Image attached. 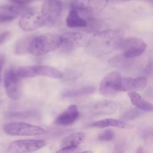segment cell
Here are the masks:
<instances>
[{
    "label": "cell",
    "instance_id": "f1b7e54d",
    "mask_svg": "<svg viewBox=\"0 0 153 153\" xmlns=\"http://www.w3.org/2000/svg\"><path fill=\"white\" fill-rule=\"evenodd\" d=\"M78 147H63L57 151V152H73L78 151Z\"/></svg>",
    "mask_w": 153,
    "mask_h": 153
},
{
    "label": "cell",
    "instance_id": "e575fe53",
    "mask_svg": "<svg viewBox=\"0 0 153 153\" xmlns=\"http://www.w3.org/2000/svg\"><path fill=\"white\" fill-rule=\"evenodd\" d=\"M3 22H5V21L2 18L0 17V23H3Z\"/></svg>",
    "mask_w": 153,
    "mask_h": 153
},
{
    "label": "cell",
    "instance_id": "4fadbf2b",
    "mask_svg": "<svg viewBox=\"0 0 153 153\" xmlns=\"http://www.w3.org/2000/svg\"><path fill=\"white\" fill-rule=\"evenodd\" d=\"M117 104L111 100H102L93 104L90 109L94 115H108L115 113L117 110Z\"/></svg>",
    "mask_w": 153,
    "mask_h": 153
},
{
    "label": "cell",
    "instance_id": "44dd1931",
    "mask_svg": "<svg viewBox=\"0 0 153 153\" xmlns=\"http://www.w3.org/2000/svg\"><path fill=\"white\" fill-rule=\"evenodd\" d=\"M95 90V87L93 85H85L81 87L74 88L66 91L62 94L63 97H76L85 95H88L93 93Z\"/></svg>",
    "mask_w": 153,
    "mask_h": 153
},
{
    "label": "cell",
    "instance_id": "d6986e66",
    "mask_svg": "<svg viewBox=\"0 0 153 153\" xmlns=\"http://www.w3.org/2000/svg\"><path fill=\"white\" fill-rule=\"evenodd\" d=\"M91 126L101 128L108 127H115L121 128H127L129 127L125 121L113 118H106L97 121H95L91 124Z\"/></svg>",
    "mask_w": 153,
    "mask_h": 153
},
{
    "label": "cell",
    "instance_id": "cb8c5ba5",
    "mask_svg": "<svg viewBox=\"0 0 153 153\" xmlns=\"http://www.w3.org/2000/svg\"><path fill=\"white\" fill-rule=\"evenodd\" d=\"M130 59H131L126 58L121 54L120 56H118L111 59L109 61V63L111 66L114 67L124 68L129 66Z\"/></svg>",
    "mask_w": 153,
    "mask_h": 153
},
{
    "label": "cell",
    "instance_id": "7a4b0ae2",
    "mask_svg": "<svg viewBox=\"0 0 153 153\" xmlns=\"http://www.w3.org/2000/svg\"><path fill=\"white\" fill-rule=\"evenodd\" d=\"M62 42L61 35L46 33L33 36L30 43L29 52L35 56L45 55L60 47Z\"/></svg>",
    "mask_w": 153,
    "mask_h": 153
},
{
    "label": "cell",
    "instance_id": "ac0fdd59",
    "mask_svg": "<svg viewBox=\"0 0 153 153\" xmlns=\"http://www.w3.org/2000/svg\"><path fill=\"white\" fill-rule=\"evenodd\" d=\"M85 138V133L81 131L75 132L64 137L60 146L63 147H78Z\"/></svg>",
    "mask_w": 153,
    "mask_h": 153
},
{
    "label": "cell",
    "instance_id": "8d00e7d4",
    "mask_svg": "<svg viewBox=\"0 0 153 153\" xmlns=\"http://www.w3.org/2000/svg\"><path fill=\"white\" fill-rule=\"evenodd\" d=\"M123 1H130V0H123Z\"/></svg>",
    "mask_w": 153,
    "mask_h": 153
},
{
    "label": "cell",
    "instance_id": "52a82bcc",
    "mask_svg": "<svg viewBox=\"0 0 153 153\" xmlns=\"http://www.w3.org/2000/svg\"><path fill=\"white\" fill-rule=\"evenodd\" d=\"M4 86L7 96L11 100H17L22 95L20 77L14 68L8 69L4 75Z\"/></svg>",
    "mask_w": 153,
    "mask_h": 153
},
{
    "label": "cell",
    "instance_id": "f546056e",
    "mask_svg": "<svg viewBox=\"0 0 153 153\" xmlns=\"http://www.w3.org/2000/svg\"><path fill=\"white\" fill-rule=\"evenodd\" d=\"M10 35V32L8 31H5L0 33V45L8 39Z\"/></svg>",
    "mask_w": 153,
    "mask_h": 153
},
{
    "label": "cell",
    "instance_id": "30bf717a",
    "mask_svg": "<svg viewBox=\"0 0 153 153\" xmlns=\"http://www.w3.org/2000/svg\"><path fill=\"white\" fill-rule=\"evenodd\" d=\"M62 10L61 0H44L42 7L41 14L45 20L46 23L53 25L59 18Z\"/></svg>",
    "mask_w": 153,
    "mask_h": 153
},
{
    "label": "cell",
    "instance_id": "836d02e7",
    "mask_svg": "<svg viewBox=\"0 0 153 153\" xmlns=\"http://www.w3.org/2000/svg\"><path fill=\"white\" fill-rule=\"evenodd\" d=\"M143 149L142 148H138L137 152H143Z\"/></svg>",
    "mask_w": 153,
    "mask_h": 153
},
{
    "label": "cell",
    "instance_id": "d6a6232c",
    "mask_svg": "<svg viewBox=\"0 0 153 153\" xmlns=\"http://www.w3.org/2000/svg\"><path fill=\"white\" fill-rule=\"evenodd\" d=\"M152 63H149V64L148 65V66H146L145 71H144V73L146 74V75H149V74H151L152 72Z\"/></svg>",
    "mask_w": 153,
    "mask_h": 153
},
{
    "label": "cell",
    "instance_id": "6da1fadb",
    "mask_svg": "<svg viewBox=\"0 0 153 153\" xmlns=\"http://www.w3.org/2000/svg\"><path fill=\"white\" fill-rule=\"evenodd\" d=\"M123 36L124 32L120 29H107L96 32L88 41L85 50L94 57L108 55L119 47Z\"/></svg>",
    "mask_w": 153,
    "mask_h": 153
},
{
    "label": "cell",
    "instance_id": "484cf974",
    "mask_svg": "<svg viewBox=\"0 0 153 153\" xmlns=\"http://www.w3.org/2000/svg\"><path fill=\"white\" fill-rule=\"evenodd\" d=\"M115 137L114 132L110 129H107L100 133L97 136V139L100 141H110Z\"/></svg>",
    "mask_w": 153,
    "mask_h": 153
},
{
    "label": "cell",
    "instance_id": "d4e9b609",
    "mask_svg": "<svg viewBox=\"0 0 153 153\" xmlns=\"http://www.w3.org/2000/svg\"><path fill=\"white\" fill-rule=\"evenodd\" d=\"M142 115V113L140 110H139V109H137L136 108H132L128 109L123 114L121 120L124 121H130L138 118Z\"/></svg>",
    "mask_w": 153,
    "mask_h": 153
},
{
    "label": "cell",
    "instance_id": "8fae6325",
    "mask_svg": "<svg viewBox=\"0 0 153 153\" xmlns=\"http://www.w3.org/2000/svg\"><path fill=\"white\" fill-rule=\"evenodd\" d=\"M46 145L44 140L25 139L18 140L11 142L8 147V151L10 152H28L37 151Z\"/></svg>",
    "mask_w": 153,
    "mask_h": 153
},
{
    "label": "cell",
    "instance_id": "277c9868",
    "mask_svg": "<svg viewBox=\"0 0 153 153\" xmlns=\"http://www.w3.org/2000/svg\"><path fill=\"white\" fill-rule=\"evenodd\" d=\"M4 131L9 135L29 136H37L45 132L43 128L22 122H13L7 124L4 127Z\"/></svg>",
    "mask_w": 153,
    "mask_h": 153
},
{
    "label": "cell",
    "instance_id": "2e32d148",
    "mask_svg": "<svg viewBox=\"0 0 153 153\" xmlns=\"http://www.w3.org/2000/svg\"><path fill=\"white\" fill-rule=\"evenodd\" d=\"M131 103L137 109L151 112L153 109V105L151 103L145 100L139 93L134 91H131L128 93Z\"/></svg>",
    "mask_w": 153,
    "mask_h": 153
},
{
    "label": "cell",
    "instance_id": "e0dca14e",
    "mask_svg": "<svg viewBox=\"0 0 153 153\" xmlns=\"http://www.w3.org/2000/svg\"><path fill=\"white\" fill-rule=\"evenodd\" d=\"M66 23L71 28L85 27L87 26V21L79 16L76 10L73 8L71 10L66 19Z\"/></svg>",
    "mask_w": 153,
    "mask_h": 153
},
{
    "label": "cell",
    "instance_id": "9c48e42d",
    "mask_svg": "<svg viewBox=\"0 0 153 153\" xmlns=\"http://www.w3.org/2000/svg\"><path fill=\"white\" fill-rule=\"evenodd\" d=\"M62 42L60 51L66 54H69L80 47L85 41V36L76 32H69L61 35Z\"/></svg>",
    "mask_w": 153,
    "mask_h": 153
},
{
    "label": "cell",
    "instance_id": "4316f807",
    "mask_svg": "<svg viewBox=\"0 0 153 153\" xmlns=\"http://www.w3.org/2000/svg\"><path fill=\"white\" fill-rule=\"evenodd\" d=\"M100 26V23L97 20L93 19H89L88 21H87V26L85 27H87L90 32L94 31L98 29V28Z\"/></svg>",
    "mask_w": 153,
    "mask_h": 153
},
{
    "label": "cell",
    "instance_id": "ffe728a7",
    "mask_svg": "<svg viewBox=\"0 0 153 153\" xmlns=\"http://www.w3.org/2000/svg\"><path fill=\"white\" fill-rule=\"evenodd\" d=\"M72 8L76 10L78 13L88 16L92 13L91 0H71Z\"/></svg>",
    "mask_w": 153,
    "mask_h": 153
},
{
    "label": "cell",
    "instance_id": "4dcf8cb0",
    "mask_svg": "<svg viewBox=\"0 0 153 153\" xmlns=\"http://www.w3.org/2000/svg\"><path fill=\"white\" fill-rule=\"evenodd\" d=\"M5 56L4 54H0V81H1L2 76V71L5 63Z\"/></svg>",
    "mask_w": 153,
    "mask_h": 153
},
{
    "label": "cell",
    "instance_id": "603a6c76",
    "mask_svg": "<svg viewBox=\"0 0 153 153\" xmlns=\"http://www.w3.org/2000/svg\"><path fill=\"white\" fill-rule=\"evenodd\" d=\"M33 36H27L20 39L15 47V52L18 54H25L29 52V48L31 40Z\"/></svg>",
    "mask_w": 153,
    "mask_h": 153
},
{
    "label": "cell",
    "instance_id": "1f68e13d",
    "mask_svg": "<svg viewBox=\"0 0 153 153\" xmlns=\"http://www.w3.org/2000/svg\"><path fill=\"white\" fill-rule=\"evenodd\" d=\"M10 1L13 2L14 4H17V5H24L25 4L28 2L26 0H10Z\"/></svg>",
    "mask_w": 153,
    "mask_h": 153
},
{
    "label": "cell",
    "instance_id": "83f0119b",
    "mask_svg": "<svg viewBox=\"0 0 153 153\" xmlns=\"http://www.w3.org/2000/svg\"><path fill=\"white\" fill-rule=\"evenodd\" d=\"M91 3L96 9L101 10L106 7L108 0H91Z\"/></svg>",
    "mask_w": 153,
    "mask_h": 153
},
{
    "label": "cell",
    "instance_id": "8992f818",
    "mask_svg": "<svg viewBox=\"0 0 153 153\" xmlns=\"http://www.w3.org/2000/svg\"><path fill=\"white\" fill-rule=\"evenodd\" d=\"M119 47L123 56L128 59H133L142 55L146 50L147 45L140 38L130 37L124 40L123 39Z\"/></svg>",
    "mask_w": 153,
    "mask_h": 153
},
{
    "label": "cell",
    "instance_id": "d590c367",
    "mask_svg": "<svg viewBox=\"0 0 153 153\" xmlns=\"http://www.w3.org/2000/svg\"><path fill=\"white\" fill-rule=\"evenodd\" d=\"M84 152H91L92 151H83Z\"/></svg>",
    "mask_w": 153,
    "mask_h": 153
},
{
    "label": "cell",
    "instance_id": "7c38bea8",
    "mask_svg": "<svg viewBox=\"0 0 153 153\" xmlns=\"http://www.w3.org/2000/svg\"><path fill=\"white\" fill-rule=\"evenodd\" d=\"M29 8L25 5H5L0 7V17L5 22L11 21L18 16L29 11Z\"/></svg>",
    "mask_w": 153,
    "mask_h": 153
},
{
    "label": "cell",
    "instance_id": "9a60e30c",
    "mask_svg": "<svg viewBox=\"0 0 153 153\" xmlns=\"http://www.w3.org/2000/svg\"><path fill=\"white\" fill-rule=\"evenodd\" d=\"M147 79L144 76L137 77L135 78L123 77L121 80V91H139L146 87Z\"/></svg>",
    "mask_w": 153,
    "mask_h": 153
},
{
    "label": "cell",
    "instance_id": "74e56055",
    "mask_svg": "<svg viewBox=\"0 0 153 153\" xmlns=\"http://www.w3.org/2000/svg\"><path fill=\"white\" fill-rule=\"evenodd\" d=\"M26 1H28V2H29V1H30V0H26Z\"/></svg>",
    "mask_w": 153,
    "mask_h": 153
},
{
    "label": "cell",
    "instance_id": "7402d4cb",
    "mask_svg": "<svg viewBox=\"0 0 153 153\" xmlns=\"http://www.w3.org/2000/svg\"><path fill=\"white\" fill-rule=\"evenodd\" d=\"M39 116V113L36 111H17L10 112L7 115L8 118L11 119H32L36 118Z\"/></svg>",
    "mask_w": 153,
    "mask_h": 153
},
{
    "label": "cell",
    "instance_id": "5b68a950",
    "mask_svg": "<svg viewBox=\"0 0 153 153\" xmlns=\"http://www.w3.org/2000/svg\"><path fill=\"white\" fill-rule=\"evenodd\" d=\"M122 78L120 73L117 71L108 73L100 84V93L107 97L116 95L121 91Z\"/></svg>",
    "mask_w": 153,
    "mask_h": 153
},
{
    "label": "cell",
    "instance_id": "5bb4252c",
    "mask_svg": "<svg viewBox=\"0 0 153 153\" xmlns=\"http://www.w3.org/2000/svg\"><path fill=\"white\" fill-rule=\"evenodd\" d=\"M79 117L78 106L76 105H71L56 118V123L61 126H69L74 123Z\"/></svg>",
    "mask_w": 153,
    "mask_h": 153
},
{
    "label": "cell",
    "instance_id": "3957f363",
    "mask_svg": "<svg viewBox=\"0 0 153 153\" xmlns=\"http://www.w3.org/2000/svg\"><path fill=\"white\" fill-rule=\"evenodd\" d=\"M16 71L20 78H33L38 76L52 78H62L63 76V74L60 71L48 65L25 66L19 68Z\"/></svg>",
    "mask_w": 153,
    "mask_h": 153
},
{
    "label": "cell",
    "instance_id": "ba28073f",
    "mask_svg": "<svg viewBox=\"0 0 153 153\" xmlns=\"http://www.w3.org/2000/svg\"><path fill=\"white\" fill-rule=\"evenodd\" d=\"M46 24L41 13L32 11H29L23 14L19 22L20 27L26 32L33 31Z\"/></svg>",
    "mask_w": 153,
    "mask_h": 153
}]
</instances>
